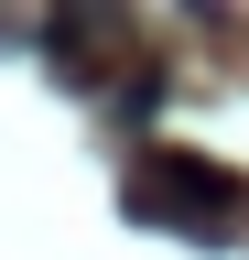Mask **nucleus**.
<instances>
[{
  "label": "nucleus",
  "instance_id": "obj_1",
  "mask_svg": "<svg viewBox=\"0 0 249 260\" xmlns=\"http://www.w3.org/2000/svg\"><path fill=\"white\" fill-rule=\"evenodd\" d=\"M119 206H130L141 228H173V239H228V228L249 217V184L228 174V162H206V152H141L130 162V184H119Z\"/></svg>",
  "mask_w": 249,
  "mask_h": 260
}]
</instances>
